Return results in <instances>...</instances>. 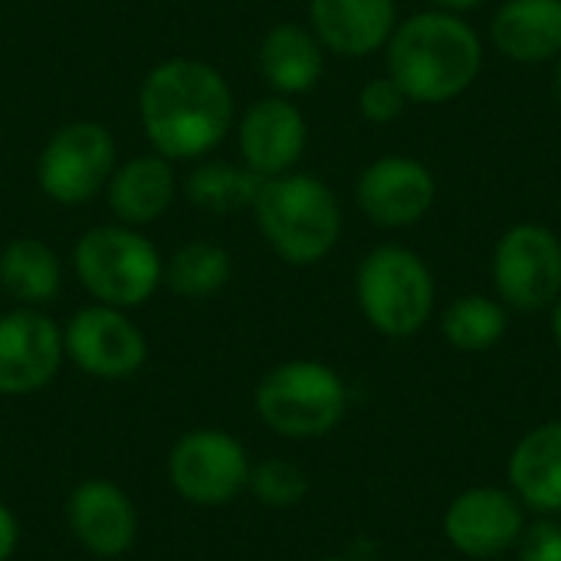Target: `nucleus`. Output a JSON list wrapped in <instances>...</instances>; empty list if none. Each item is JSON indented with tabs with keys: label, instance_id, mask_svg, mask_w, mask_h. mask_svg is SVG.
I'll return each mask as SVG.
<instances>
[{
	"label": "nucleus",
	"instance_id": "nucleus-6",
	"mask_svg": "<svg viewBox=\"0 0 561 561\" xmlns=\"http://www.w3.org/2000/svg\"><path fill=\"white\" fill-rule=\"evenodd\" d=\"M348 408L342 375L322 362H286L256 388V414L270 431L289 440H316L332 434Z\"/></svg>",
	"mask_w": 561,
	"mask_h": 561
},
{
	"label": "nucleus",
	"instance_id": "nucleus-26",
	"mask_svg": "<svg viewBox=\"0 0 561 561\" xmlns=\"http://www.w3.org/2000/svg\"><path fill=\"white\" fill-rule=\"evenodd\" d=\"M355 105H358V115H362L365 122H371V125H391V122H398V118L408 112L411 102H408L404 89L385 72V76L368 79V82L358 89Z\"/></svg>",
	"mask_w": 561,
	"mask_h": 561
},
{
	"label": "nucleus",
	"instance_id": "nucleus-8",
	"mask_svg": "<svg viewBox=\"0 0 561 561\" xmlns=\"http://www.w3.org/2000/svg\"><path fill=\"white\" fill-rule=\"evenodd\" d=\"M115 171V141L99 122H69L43 145L36 161L39 191L56 204L92 201Z\"/></svg>",
	"mask_w": 561,
	"mask_h": 561
},
{
	"label": "nucleus",
	"instance_id": "nucleus-19",
	"mask_svg": "<svg viewBox=\"0 0 561 561\" xmlns=\"http://www.w3.org/2000/svg\"><path fill=\"white\" fill-rule=\"evenodd\" d=\"M256 66L276 95H306L325 72V46L302 23H276L260 39Z\"/></svg>",
	"mask_w": 561,
	"mask_h": 561
},
{
	"label": "nucleus",
	"instance_id": "nucleus-4",
	"mask_svg": "<svg viewBox=\"0 0 561 561\" xmlns=\"http://www.w3.org/2000/svg\"><path fill=\"white\" fill-rule=\"evenodd\" d=\"M355 299L365 322L385 339H414L437 306L431 263L404 243H378L355 270Z\"/></svg>",
	"mask_w": 561,
	"mask_h": 561
},
{
	"label": "nucleus",
	"instance_id": "nucleus-33",
	"mask_svg": "<svg viewBox=\"0 0 561 561\" xmlns=\"http://www.w3.org/2000/svg\"><path fill=\"white\" fill-rule=\"evenodd\" d=\"M559 207H561V197H559Z\"/></svg>",
	"mask_w": 561,
	"mask_h": 561
},
{
	"label": "nucleus",
	"instance_id": "nucleus-32",
	"mask_svg": "<svg viewBox=\"0 0 561 561\" xmlns=\"http://www.w3.org/2000/svg\"><path fill=\"white\" fill-rule=\"evenodd\" d=\"M322 561H348V559H322Z\"/></svg>",
	"mask_w": 561,
	"mask_h": 561
},
{
	"label": "nucleus",
	"instance_id": "nucleus-17",
	"mask_svg": "<svg viewBox=\"0 0 561 561\" xmlns=\"http://www.w3.org/2000/svg\"><path fill=\"white\" fill-rule=\"evenodd\" d=\"M490 46L516 66L561 56V0H503L490 16Z\"/></svg>",
	"mask_w": 561,
	"mask_h": 561
},
{
	"label": "nucleus",
	"instance_id": "nucleus-12",
	"mask_svg": "<svg viewBox=\"0 0 561 561\" xmlns=\"http://www.w3.org/2000/svg\"><path fill=\"white\" fill-rule=\"evenodd\" d=\"M526 529V506L513 490L470 486L444 513L447 542L467 559H500L519 546Z\"/></svg>",
	"mask_w": 561,
	"mask_h": 561
},
{
	"label": "nucleus",
	"instance_id": "nucleus-25",
	"mask_svg": "<svg viewBox=\"0 0 561 561\" xmlns=\"http://www.w3.org/2000/svg\"><path fill=\"white\" fill-rule=\"evenodd\" d=\"M247 490L263 503V506H273V510H289L296 503H302L306 490H309V480L306 473L289 463V460H263L260 467H250V480H247Z\"/></svg>",
	"mask_w": 561,
	"mask_h": 561
},
{
	"label": "nucleus",
	"instance_id": "nucleus-22",
	"mask_svg": "<svg viewBox=\"0 0 561 561\" xmlns=\"http://www.w3.org/2000/svg\"><path fill=\"white\" fill-rule=\"evenodd\" d=\"M510 332V309L486 293H467L457 296L440 312V335L450 348L463 355H483L496 348Z\"/></svg>",
	"mask_w": 561,
	"mask_h": 561
},
{
	"label": "nucleus",
	"instance_id": "nucleus-14",
	"mask_svg": "<svg viewBox=\"0 0 561 561\" xmlns=\"http://www.w3.org/2000/svg\"><path fill=\"white\" fill-rule=\"evenodd\" d=\"M237 145L240 158L260 178H276L296 171L309 145V122L299 105L286 95H266L237 122Z\"/></svg>",
	"mask_w": 561,
	"mask_h": 561
},
{
	"label": "nucleus",
	"instance_id": "nucleus-9",
	"mask_svg": "<svg viewBox=\"0 0 561 561\" xmlns=\"http://www.w3.org/2000/svg\"><path fill=\"white\" fill-rule=\"evenodd\" d=\"M355 201L368 224L381 230H408L434 210L437 174L414 154H381L362 168Z\"/></svg>",
	"mask_w": 561,
	"mask_h": 561
},
{
	"label": "nucleus",
	"instance_id": "nucleus-2",
	"mask_svg": "<svg viewBox=\"0 0 561 561\" xmlns=\"http://www.w3.org/2000/svg\"><path fill=\"white\" fill-rule=\"evenodd\" d=\"M486 62V39L463 13L417 10L401 16L388 46L385 72L411 105H447L467 95Z\"/></svg>",
	"mask_w": 561,
	"mask_h": 561
},
{
	"label": "nucleus",
	"instance_id": "nucleus-1",
	"mask_svg": "<svg viewBox=\"0 0 561 561\" xmlns=\"http://www.w3.org/2000/svg\"><path fill=\"white\" fill-rule=\"evenodd\" d=\"M138 112L151 148L168 161L210 154L237 122L227 79L201 59H168L154 66L141 82Z\"/></svg>",
	"mask_w": 561,
	"mask_h": 561
},
{
	"label": "nucleus",
	"instance_id": "nucleus-24",
	"mask_svg": "<svg viewBox=\"0 0 561 561\" xmlns=\"http://www.w3.org/2000/svg\"><path fill=\"white\" fill-rule=\"evenodd\" d=\"M233 263L230 253L217 243L207 240H194L184 243L164 266V283L187 299H207L217 296L227 283H230Z\"/></svg>",
	"mask_w": 561,
	"mask_h": 561
},
{
	"label": "nucleus",
	"instance_id": "nucleus-31",
	"mask_svg": "<svg viewBox=\"0 0 561 561\" xmlns=\"http://www.w3.org/2000/svg\"><path fill=\"white\" fill-rule=\"evenodd\" d=\"M552 99H556V105H559L561 112V56L552 62Z\"/></svg>",
	"mask_w": 561,
	"mask_h": 561
},
{
	"label": "nucleus",
	"instance_id": "nucleus-18",
	"mask_svg": "<svg viewBox=\"0 0 561 561\" xmlns=\"http://www.w3.org/2000/svg\"><path fill=\"white\" fill-rule=\"evenodd\" d=\"M506 477L526 510L539 516L561 513V421L533 427L513 447Z\"/></svg>",
	"mask_w": 561,
	"mask_h": 561
},
{
	"label": "nucleus",
	"instance_id": "nucleus-11",
	"mask_svg": "<svg viewBox=\"0 0 561 561\" xmlns=\"http://www.w3.org/2000/svg\"><path fill=\"white\" fill-rule=\"evenodd\" d=\"M62 348L72 365H79L85 375L105 378V381L135 375L148 358L141 329L122 309H112L102 302L79 309L66 322Z\"/></svg>",
	"mask_w": 561,
	"mask_h": 561
},
{
	"label": "nucleus",
	"instance_id": "nucleus-7",
	"mask_svg": "<svg viewBox=\"0 0 561 561\" xmlns=\"http://www.w3.org/2000/svg\"><path fill=\"white\" fill-rule=\"evenodd\" d=\"M490 276L510 312H549L561 293V237L539 220L506 227L493 247Z\"/></svg>",
	"mask_w": 561,
	"mask_h": 561
},
{
	"label": "nucleus",
	"instance_id": "nucleus-20",
	"mask_svg": "<svg viewBox=\"0 0 561 561\" xmlns=\"http://www.w3.org/2000/svg\"><path fill=\"white\" fill-rule=\"evenodd\" d=\"M105 191H108V207L115 220L125 227H141V224L158 220L171 207L178 181H174L171 161L154 151V154H138L118 164Z\"/></svg>",
	"mask_w": 561,
	"mask_h": 561
},
{
	"label": "nucleus",
	"instance_id": "nucleus-30",
	"mask_svg": "<svg viewBox=\"0 0 561 561\" xmlns=\"http://www.w3.org/2000/svg\"><path fill=\"white\" fill-rule=\"evenodd\" d=\"M549 332H552V342H556L561 355V293L559 299L552 302V309H549Z\"/></svg>",
	"mask_w": 561,
	"mask_h": 561
},
{
	"label": "nucleus",
	"instance_id": "nucleus-5",
	"mask_svg": "<svg viewBox=\"0 0 561 561\" xmlns=\"http://www.w3.org/2000/svg\"><path fill=\"white\" fill-rule=\"evenodd\" d=\"M72 266L85 293L112 309H135L148 302L164 279L158 247L135 227H92L72 250Z\"/></svg>",
	"mask_w": 561,
	"mask_h": 561
},
{
	"label": "nucleus",
	"instance_id": "nucleus-16",
	"mask_svg": "<svg viewBox=\"0 0 561 561\" xmlns=\"http://www.w3.org/2000/svg\"><path fill=\"white\" fill-rule=\"evenodd\" d=\"M66 516L79 546L99 559H115L128 552L135 542V529H138L135 506L125 496V490L108 480L79 483L69 496Z\"/></svg>",
	"mask_w": 561,
	"mask_h": 561
},
{
	"label": "nucleus",
	"instance_id": "nucleus-13",
	"mask_svg": "<svg viewBox=\"0 0 561 561\" xmlns=\"http://www.w3.org/2000/svg\"><path fill=\"white\" fill-rule=\"evenodd\" d=\"M62 358V329L49 316L36 309L0 316V394H33L46 388Z\"/></svg>",
	"mask_w": 561,
	"mask_h": 561
},
{
	"label": "nucleus",
	"instance_id": "nucleus-28",
	"mask_svg": "<svg viewBox=\"0 0 561 561\" xmlns=\"http://www.w3.org/2000/svg\"><path fill=\"white\" fill-rule=\"evenodd\" d=\"M16 536H20L16 519H13V513L0 503V561H7L10 556H13V549H16Z\"/></svg>",
	"mask_w": 561,
	"mask_h": 561
},
{
	"label": "nucleus",
	"instance_id": "nucleus-29",
	"mask_svg": "<svg viewBox=\"0 0 561 561\" xmlns=\"http://www.w3.org/2000/svg\"><path fill=\"white\" fill-rule=\"evenodd\" d=\"M431 7H437V10H450V13H463V16H470L473 10H480V7H486L490 0H427Z\"/></svg>",
	"mask_w": 561,
	"mask_h": 561
},
{
	"label": "nucleus",
	"instance_id": "nucleus-3",
	"mask_svg": "<svg viewBox=\"0 0 561 561\" xmlns=\"http://www.w3.org/2000/svg\"><path fill=\"white\" fill-rule=\"evenodd\" d=\"M253 217L270 250L289 266L322 263L342 237V204L335 191L309 171L266 178Z\"/></svg>",
	"mask_w": 561,
	"mask_h": 561
},
{
	"label": "nucleus",
	"instance_id": "nucleus-23",
	"mask_svg": "<svg viewBox=\"0 0 561 561\" xmlns=\"http://www.w3.org/2000/svg\"><path fill=\"white\" fill-rule=\"evenodd\" d=\"M266 178H260L256 171H250L247 164H230V161H204L197 164L187 181H184V194L194 207L227 217V214H240V210H253L256 194L263 187Z\"/></svg>",
	"mask_w": 561,
	"mask_h": 561
},
{
	"label": "nucleus",
	"instance_id": "nucleus-10",
	"mask_svg": "<svg viewBox=\"0 0 561 561\" xmlns=\"http://www.w3.org/2000/svg\"><path fill=\"white\" fill-rule=\"evenodd\" d=\"M168 477L178 496L197 506H220L247 490L250 457L227 431H191L174 444Z\"/></svg>",
	"mask_w": 561,
	"mask_h": 561
},
{
	"label": "nucleus",
	"instance_id": "nucleus-27",
	"mask_svg": "<svg viewBox=\"0 0 561 561\" xmlns=\"http://www.w3.org/2000/svg\"><path fill=\"white\" fill-rule=\"evenodd\" d=\"M519 561H561V523L552 516H542L539 523H526L519 546Z\"/></svg>",
	"mask_w": 561,
	"mask_h": 561
},
{
	"label": "nucleus",
	"instance_id": "nucleus-15",
	"mask_svg": "<svg viewBox=\"0 0 561 561\" xmlns=\"http://www.w3.org/2000/svg\"><path fill=\"white\" fill-rule=\"evenodd\" d=\"M398 20V0H309V30L342 59L385 53Z\"/></svg>",
	"mask_w": 561,
	"mask_h": 561
},
{
	"label": "nucleus",
	"instance_id": "nucleus-21",
	"mask_svg": "<svg viewBox=\"0 0 561 561\" xmlns=\"http://www.w3.org/2000/svg\"><path fill=\"white\" fill-rule=\"evenodd\" d=\"M0 286L23 306H43L62 286L59 256L36 237H16L0 250Z\"/></svg>",
	"mask_w": 561,
	"mask_h": 561
}]
</instances>
